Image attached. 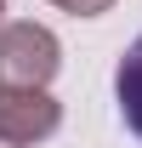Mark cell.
I'll return each mask as SVG.
<instances>
[{"label": "cell", "mask_w": 142, "mask_h": 148, "mask_svg": "<svg viewBox=\"0 0 142 148\" xmlns=\"http://www.w3.org/2000/svg\"><path fill=\"white\" fill-rule=\"evenodd\" d=\"M51 6H63V12H74V17H102L114 0H51Z\"/></svg>", "instance_id": "4"}, {"label": "cell", "mask_w": 142, "mask_h": 148, "mask_svg": "<svg viewBox=\"0 0 142 148\" xmlns=\"http://www.w3.org/2000/svg\"><path fill=\"white\" fill-rule=\"evenodd\" d=\"M0 12H6V0H0Z\"/></svg>", "instance_id": "5"}, {"label": "cell", "mask_w": 142, "mask_h": 148, "mask_svg": "<svg viewBox=\"0 0 142 148\" xmlns=\"http://www.w3.org/2000/svg\"><path fill=\"white\" fill-rule=\"evenodd\" d=\"M114 97H119V114L131 125V137L142 143V34L125 46L119 69H114Z\"/></svg>", "instance_id": "3"}, {"label": "cell", "mask_w": 142, "mask_h": 148, "mask_svg": "<svg viewBox=\"0 0 142 148\" xmlns=\"http://www.w3.org/2000/svg\"><path fill=\"white\" fill-rule=\"evenodd\" d=\"M63 69V46L40 23H6L0 29V86H46Z\"/></svg>", "instance_id": "1"}, {"label": "cell", "mask_w": 142, "mask_h": 148, "mask_svg": "<svg viewBox=\"0 0 142 148\" xmlns=\"http://www.w3.org/2000/svg\"><path fill=\"white\" fill-rule=\"evenodd\" d=\"M63 125V103L46 86H0V143L23 148Z\"/></svg>", "instance_id": "2"}]
</instances>
